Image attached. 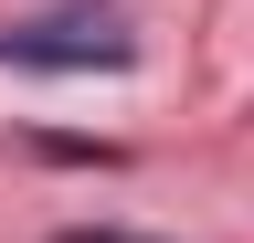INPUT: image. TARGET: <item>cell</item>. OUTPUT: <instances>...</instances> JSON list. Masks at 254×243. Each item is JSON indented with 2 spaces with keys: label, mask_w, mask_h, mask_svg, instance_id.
Masks as SVG:
<instances>
[{
  "label": "cell",
  "mask_w": 254,
  "mask_h": 243,
  "mask_svg": "<svg viewBox=\"0 0 254 243\" xmlns=\"http://www.w3.org/2000/svg\"><path fill=\"white\" fill-rule=\"evenodd\" d=\"M64 243H138V233H64Z\"/></svg>",
  "instance_id": "2"
},
{
  "label": "cell",
  "mask_w": 254,
  "mask_h": 243,
  "mask_svg": "<svg viewBox=\"0 0 254 243\" xmlns=\"http://www.w3.org/2000/svg\"><path fill=\"white\" fill-rule=\"evenodd\" d=\"M127 11H43V21H11L0 32V64H53V74H85V64H127Z\"/></svg>",
  "instance_id": "1"
}]
</instances>
